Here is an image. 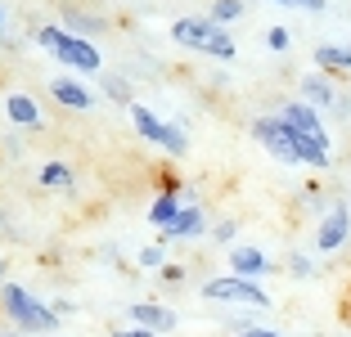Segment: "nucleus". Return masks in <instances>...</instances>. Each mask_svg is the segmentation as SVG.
<instances>
[{
  "label": "nucleus",
  "mask_w": 351,
  "mask_h": 337,
  "mask_svg": "<svg viewBox=\"0 0 351 337\" xmlns=\"http://www.w3.org/2000/svg\"><path fill=\"white\" fill-rule=\"evenodd\" d=\"M0 315L10 319L14 333H23V337H54L59 333V315L50 310V301H41L23 284H0Z\"/></svg>",
  "instance_id": "nucleus-1"
},
{
  "label": "nucleus",
  "mask_w": 351,
  "mask_h": 337,
  "mask_svg": "<svg viewBox=\"0 0 351 337\" xmlns=\"http://www.w3.org/2000/svg\"><path fill=\"white\" fill-rule=\"evenodd\" d=\"M32 41L41 45L45 54H54V59L63 63L68 72H104V54L95 50V41H82V36H68V32L59 27V23H45V27L32 32Z\"/></svg>",
  "instance_id": "nucleus-2"
},
{
  "label": "nucleus",
  "mask_w": 351,
  "mask_h": 337,
  "mask_svg": "<svg viewBox=\"0 0 351 337\" xmlns=\"http://www.w3.org/2000/svg\"><path fill=\"white\" fill-rule=\"evenodd\" d=\"M171 41L185 45V50L212 54V59H221V63H230V59L239 54L234 36H230L226 27H217L207 14H203V18H176V23H171Z\"/></svg>",
  "instance_id": "nucleus-3"
},
{
  "label": "nucleus",
  "mask_w": 351,
  "mask_h": 337,
  "mask_svg": "<svg viewBox=\"0 0 351 337\" xmlns=\"http://www.w3.org/2000/svg\"><path fill=\"white\" fill-rule=\"evenodd\" d=\"M131 126H135V135H140V140L158 144L162 153H171V158H185L189 153L185 126H180V122H162V117H158V112H149L145 103H131Z\"/></svg>",
  "instance_id": "nucleus-4"
},
{
  "label": "nucleus",
  "mask_w": 351,
  "mask_h": 337,
  "mask_svg": "<svg viewBox=\"0 0 351 337\" xmlns=\"http://www.w3.org/2000/svg\"><path fill=\"white\" fill-rule=\"evenodd\" d=\"M207 301H230V306H248V310H266L270 306V292L252 279H239V275H217L203 284Z\"/></svg>",
  "instance_id": "nucleus-5"
},
{
  "label": "nucleus",
  "mask_w": 351,
  "mask_h": 337,
  "mask_svg": "<svg viewBox=\"0 0 351 337\" xmlns=\"http://www.w3.org/2000/svg\"><path fill=\"white\" fill-rule=\"evenodd\" d=\"M248 131H252V140H257L261 149L275 158V162H284V166H302V158H298V131H293V126H284L279 117H257Z\"/></svg>",
  "instance_id": "nucleus-6"
},
{
  "label": "nucleus",
  "mask_w": 351,
  "mask_h": 337,
  "mask_svg": "<svg viewBox=\"0 0 351 337\" xmlns=\"http://www.w3.org/2000/svg\"><path fill=\"white\" fill-rule=\"evenodd\" d=\"M347 238H351V207L347 203H333L329 212L320 216V225H315V252L329 256V252H338Z\"/></svg>",
  "instance_id": "nucleus-7"
},
{
  "label": "nucleus",
  "mask_w": 351,
  "mask_h": 337,
  "mask_svg": "<svg viewBox=\"0 0 351 337\" xmlns=\"http://www.w3.org/2000/svg\"><path fill=\"white\" fill-rule=\"evenodd\" d=\"M5 122L19 126V131H41L45 112H41V103L32 99L27 90H10V95H5Z\"/></svg>",
  "instance_id": "nucleus-8"
},
{
  "label": "nucleus",
  "mask_w": 351,
  "mask_h": 337,
  "mask_svg": "<svg viewBox=\"0 0 351 337\" xmlns=\"http://www.w3.org/2000/svg\"><path fill=\"white\" fill-rule=\"evenodd\" d=\"M270 270H275V266H270V256L261 252V247H252V243H234V247H230V275L261 284Z\"/></svg>",
  "instance_id": "nucleus-9"
},
{
  "label": "nucleus",
  "mask_w": 351,
  "mask_h": 337,
  "mask_svg": "<svg viewBox=\"0 0 351 337\" xmlns=\"http://www.w3.org/2000/svg\"><path fill=\"white\" fill-rule=\"evenodd\" d=\"M298 90H302V103H306V108H315L320 117H324L329 108H338V99H342L338 86H333L324 72H306V77L298 82Z\"/></svg>",
  "instance_id": "nucleus-10"
},
{
  "label": "nucleus",
  "mask_w": 351,
  "mask_h": 337,
  "mask_svg": "<svg viewBox=\"0 0 351 337\" xmlns=\"http://www.w3.org/2000/svg\"><path fill=\"white\" fill-rule=\"evenodd\" d=\"M203 234H207V212L198 203H185V207H180V216H176V221L162 229V243H171V238L194 243V238H203Z\"/></svg>",
  "instance_id": "nucleus-11"
},
{
  "label": "nucleus",
  "mask_w": 351,
  "mask_h": 337,
  "mask_svg": "<svg viewBox=\"0 0 351 337\" xmlns=\"http://www.w3.org/2000/svg\"><path fill=\"white\" fill-rule=\"evenodd\" d=\"M279 122L284 126H293V131L298 135H315V140H329V131H324V117L315 108H306V103L302 99H293V103H284V108L275 112Z\"/></svg>",
  "instance_id": "nucleus-12"
},
{
  "label": "nucleus",
  "mask_w": 351,
  "mask_h": 337,
  "mask_svg": "<svg viewBox=\"0 0 351 337\" xmlns=\"http://www.w3.org/2000/svg\"><path fill=\"white\" fill-rule=\"evenodd\" d=\"M50 95H54V103H63V108H73V112H90L95 108V90L86 82H77V77H54L50 82Z\"/></svg>",
  "instance_id": "nucleus-13"
},
{
  "label": "nucleus",
  "mask_w": 351,
  "mask_h": 337,
  "mask_svg": "<svg viewBox=\"0 0 351 337\" xmlns=\"http://www.w3.org/2000/svg\"><path fill=\"white\" fill-rule=\"evenodd\" d=\"M126 310H131L135 328H149V333H158V337L176 328V310L162 306V301H135V306H126Z\"/></svg>",
  "instance_id": "nucleus-14"
},
{
  "label": "nucleus",
  "mask_w": 351,
  "mask_h": 337,
  "mask_svg": "<svg viewBox=\"0 0 351 337\" xmlns=\"http://www.w3.org/2000/svg\"><path fill=\"white\" fill-rule=\"evenodd\" d=\"M180 207H185V189H180V184H167L162 194L149 203V221H154L158 229H167V225L180 216Z\"/></svg>",
  "instance_id": "nucleus-15"
},
{
  "label": "nucleus",
  "mask_w": 351,
  "mask_h": 337,
  "mask_svg": "<svg viewBox=\"0 0 351 337\" xmlns=\"http://www.w3.org/2000/svg\"><path fill=\"white\" fill-rule=\"evenodd\" d=\"M59 27L68 32V36H82V41H95L108 23L99 18V14H90V10H63L59 14Z\"/></svg>",
  "instance_id": "nucleus-16"
},
{
  "label": "nucleus",
  "mask_w": 351,
  "mask_h": 337,
  "mask_svg": "<svg viewBox=\"0 0 351 337\" xmlns=\"http://www.w3.org/2000/svg\"><path fill=\"white\" fill-rule=\"evenodd\" d=\"M315 68L320 72H351V45H315Z\"/></svg>",
  "instance_id": "nucleus-17"
},
{
  "label": "nucleus",
  "mask_w": 351,
  "mask_h": 337,
  "mask_svg": "<svg viewBox=\"0 0 351 337\" xmlns=\"http://www.w3.org/2000/svg\"><path fill=\"white\" fill-rule=\"evenodd\" d=\"M243 14H248V10H243V0H212L207 18L217 23V27H226V32H230V23H239Z\"/></svg>",
  "instance_id": "nucleus-18"
},
{
  "label": "nucleus",
  "mask_w": 351,
  "mask_h": 337,
  "mask_svg": "<svg viewBox=\"0 0 351 337\" xmlns=\"http://www.w3.org/2000/svg\"><path fill=\"white\" fill-rule=\"evenodd\" d=\"M36 180H41V189H73V166L68 162H45Z\"/></svg>",
  "instance_id": "nucleus-19"
},
{
  "label": "nucleus",
  "mask_w": 351,
  "mask_h": 337,
  "mask_svg": "<svg viewBox=\"0 0 351 337\" xmlns=\"http://www.w3.org/2000/svg\"><path fill=\"white\" fill-rule=\"evenodd\" d=\"M104 95H108L113 103H126V108L135 103V95H131V82H122V77H113V72H104Z\"/></svg>",
  "instance_id": "nucleus-20"
},
{
  "label": "nucleus",
  "mask_w": 351,
  "mask_h": 337,
  "mask_svg": "<svg viewBox=\"0 0 351 337\" xmlns=\"http://www.w3.org/2000/svg\"><path fill=\"white\" fill-rule=\"evenodd\" d=\"M140 266H145V270H162V266H167V247H162V243L140 247Z\"/></svg>",
  "instance_id": "nucleus-21"
},
{
  "label": "nucleus",
  "mask_w": 351,
  "mask_h": 337,
  "mask_svg": "<svg viewBox=\"0 0 351 337\" xmlns=\"http://www.w3.org/2000/svg\"><path fill=\"white\" fill-rule=\"evenodd\" d=\"M289 275L293 279H311V275H315V261H311L306 252H293L289 256Z\"/></svg>",
  "instance_id": "nucleus-22"
},
{
  "label": "nucleus",
  "mask_w": 351,
  "mask_h": 337,
  "mask_svg": "<svg viewBox=\"0 0 351 337\" xmlns=\"http://www.w3.org/2000/svg\"><path fill=\"white\" fill-rule=\"evenodd\" d=\"M266 45H270L275 54H289V50H293V36H289V27H270V32H266Z\"/></svg>",
  "instance_id": "nucleus-23"
},
{
  "label": "nucleus",
  "mask_w": 351,
  "mask_h": 337,
  "mask_svg": "<svg viewBox=\"0 0 351 337\" xmlns=\"http://www.w3.org/2000/svg\"><path fill=\"white\" fill-rule=\"evenodd\" d=\"M234 234H239V225H234V221L212 225V243H221V247H234Z\"/></svg>",
  "instance_id": "nucleus-24"
},
{
  "label": "nucleus",
  "mask_w": 351,
  "mask_h": 337,
  "mask_svg": "<svg viewBox=\"0 0 351 337\" xmlns=\"http://www.w3.org/2000/svg\"><path fill=\"white\" fill-rule=\"evenodd\" d=\"M158 279H162V284H176V288H180V284H185V266H171V261H167V266L158 270Z\"/></svg>",
  "instance_id": "nucleus-25"
},
{
  "label": "nucleus",
  "mask_w": 351,
  "mask_h": 337,
  "mask_svg": "<svg viewBox=\"0 0 351 337\" xmlns=\"http://www.w3.org/2000/svg\"><path fill=\"white\" fill-rule=\"evenodd\" d=\"M275 5H284V10H306V14L324 10V0H275Z\"/></svg>",
  "instance_id": "nucleus-26"
},
{
  "label": "nucleus",
  "mask_w": 351,
  "mask_h": 337,
  "mask_svg": "<svg viewBox=\"0 0 351 337\" xmlns=\"http://www.w3.org/2000/svg\"><path fill=\"white\" fill-rule=\"evenodd\" d=\"M50 310H54V315H59V319H68V315H73V301H68V297H54V301H50Z\"/></svg>",
  "instance_id": "nucleus-27"
},
{
  "label": "nucleus",
  "mask_w": 351,
  "mask_h": 337,
  "mask_svg": "<svg viewBox=\"0 0 351 337\" xmlns=\"http://www.w3.org/2000/svg\"><path fill=\"white\" fill-rule=\"evenodd\" d=\"M239 337H284V333H275V328H239Z\"/></svg>",
  "instance_id": "nucleus-28"
},
{
  "label": "nucleus",
  "mask_w": 351,
  "mask_h": 337,
  "mask_svg": "<svg viewBox=\"0 0 351 337\" xmlns=\"http://www.w3.org/2000/svg\"><path fill=\"white\" fill-rule=\"evenodd\" d=\"M113 337H158V333H149V328H135V324H131V328H117Z\"/></svg>",
  "instance_id": "nucleus-29"
},
{
  "label": "nucleus",
  "mask_w": 351,
  "mask_h": 337,
  "mask_svg": "<svg viewBox=\"0 0 351 337\" xmlns=\"http://www.w3.org/2000/svg\"><path fill=\"white\" fill-rule=\"evenodd\" d=\"M0 32H5V5H0Z\"/></svg>",
  "instance_id": "nucleus-30"
},
{
  "label": "nucleus",
  "mask_w": 351,
  "mask_h": 337,
  "mask_svg": "<svg viewBox=\"0 0 351 337\" xmlns=\"http://www.w3.org/2000/svg\"><path fill=\"white\" fill-rule=\"evenodd\" d=\"M5 337H23V333H5Z\"/></svg>",
  "instance_id": "nucleus-31"
},
{
  "label": "nucleus",
  "mask_w": 351,
  "mask_h": 337,
  "mask_svg": "<svg viewBox=\"0 0 351 337\" xmlns=\"http://www.w3.org/2000/svg\"><path fill=\"white\" fill-rule=\"evenodd\" d=\"M54 337H59V333H54Z\"/></svg>",
  "instance_id": "nucleus-32"
}]
</instances>
